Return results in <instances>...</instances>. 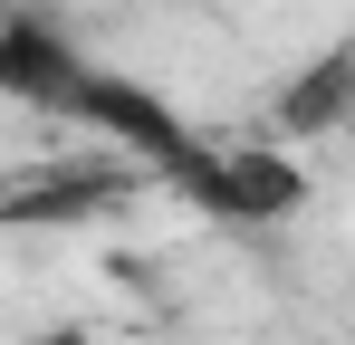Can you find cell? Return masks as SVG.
I'll use <instances>...</instances> for the list:
<instances>
[{
  "label": "cell",
  "mask_w": 355,
  "mask_h": 345,
  "mask_svg": "<svg viewBox=\"0 0 355 345\" xmlns=\"http://www.w3.org/2000/svg\"><path fill=\"white\" fill-rule=\"evenodd\" d=\"M164 182H173L182 202H202L211 221H231V230H269V221H288L297 202H307V172H297L279 144H211V134H202Z\"/></svg>",
  "instance_id": "1"
},
{
  "label": "cell",
  "mask_w": 355,
  "mask_h": 345,
  "mask_svg": "<svg viewBox=\"0 0 355 345\" xmlns=\"http://www.w3.org/2000/svg\"><path fill=\"white\" fill-rule=\"evenodd\" d=\"M67 115L87 125V134H106L116 154H135L144 172H173L202 134H192V115L164 96V87H144V77H125V67H87L77 77V96H67Z\"/></svg>",
  "instance_id": "2"
},
{
  "label": "cell",
  "mask_w": 355,
  "mask_h": 345,
  "mask_svg": "<svg viewBox=\"0 0 355 345\" xmlns=\"http://www.w3.org/2000/svg\"><path fill=\"white\" fill-rule=\"evenodd\" d=\"M96 57L67 39L49 10H10L0 19V96L10 106H49V115H67V96H77V77H87Z\"/></svg>",
  "instance_id": "3"
},
{
  "label": "cell",
  "mask_w": 355,
  "mask_h": 345,
  "mask_svg": "<svg viewBox=\"0 0 355 345\" xmlns=\"http://www.w3.org/2000/svg\"><path fill=\"white\" fill-rule=\"evenodd\" d=\"M355 115V48L317 57V67H297L288 87H279V125L288 134H327V125H346Z\"/></svg>",
  "instance_id": "4"
},
{
  "label": "cell",
  "mask_w": 355,
  "mask_h": 345,
  "mask_svg": "<svg viewBox=\"0 0 355 345\" xmlns=\"http://www.w3.org/2000/svg\"><path fill=\"white\" fill-rule=\"evenodd\" d=\"M19 345H96L87 326H39V336H19Z\"/></svg>",
  "instance_id": "5"
}]
</instances>
